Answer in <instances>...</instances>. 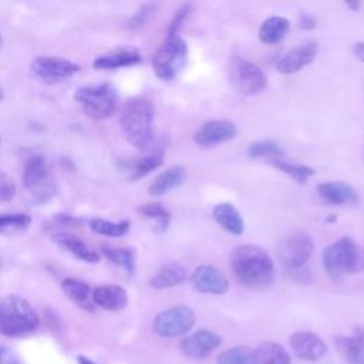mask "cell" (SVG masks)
Here are the masks:
<instances>
[{
  "mask_svg": "<svg viewBox=\"0 0 364 364\" xmlns=\"http://www.w3.org/2000/svg\"><path fill=\"white\" fill-rule=\"evenodd\" d=\"M230 266L237 282L249 289H266L274 279L273 259L256 245H239L230 256Z\"/></svg>",
  "mask_w": 364,
  "mask_h": 364,
  "instance_id": "1",
  "label": "cell"
},
{
  "mask_svg": "<svg viewBox=\"0 0 364 364\" xmlns=\"http://www.w3.org/2000/svg\"><path fill=\"white\" fill-rule=\"evenodd\" d=\"M154 105L144 97L129 98L119 115L121 129L127 141L139 151H148L155 142Z\"/></svg>",
  "mask_w": 364,
  "mask_h": 364,
  "instance_id": "2",
  "label": "cell"
},
{
  "mask_svg": "<svg viewBox=\"0 0 364 364\" xmlns=\"http://www.w3.org/2000/svg\"><path fill=\"white\" fill-rule=\"evenodd\" d=\"M40 324L38 314L23 297L9 294L0 299V334L20 337L30 334Z\"/></svg>",
  "mask_w": 364,
  "mask_h": 364,
  "instance_id": "3",
  "label": "cell"
},
{
  "mask_svg": "<svg viewBox=\"0 0 364 364\" xmlns=\"http://www.w3.org/2000/svg\"><path fill=\"white\" fill-rule=\"evenodd\" d=\"M323 267L334 279L360 273L364 270V249L351 237L344 236L324 249Z\"/></svg>",
  "mask_w": 364,
  "mask_h": 364,
  "instance_id": "4",
  "label": "cell"
},
{
  "mask_svg": "<svg viewBox=\"0 0 364 364\" xmlns=\"http://www.w3.org/2000/svg\"><path fill=\"white\" fill-rule=\"evenodd\" d=\"M74 100L88 118L97 121L112 117L119 105L118 92L109 82L78 87Z\"/></svg>",
  "mask_w": 364,
  "mask_h": 364,
  "instance_id": "5",
  "label": "cell"
},
{
  "mask_svg": "<svg viewBox=\"0 0 364 364\" xmlns=\"http://www.w3.org/2000/svg\"><path fill=\"white\" fill-rule=\"evenodd\" d=\"M152 70L164 81L173 80L188 63V46L181 36H166L152 55Z\"/></svg>",
  "mask_w": 364,
  "mask_h": 364,
  "instance_id": "6",
  "label": "cell"
},
{
  "mask_svg": "<svg viewBox=\"0 0 364 364\" xmlns=\"http://www.w3.org/2000/svg\"><path fill=\"white\" fill-rule=\"evenodd\" d=\"M196 316L189 306H173L156 314L152 323L154 331L164 338H173L186 334L195 324Z\"/></svg>",
  "mask_w": 364,
  "mask_h": 364,
  "instance_id": "7",
  "label": "cell"
},
{
  "mask_svg": "<svg viewBox=\"0 0 364 364\" xmlns=\"http://www.w3.org/2000/svg\"><path fill=\"white\" fill-rule=\"evenodd\" d=\"M229 71L233 87L243 95L259 94L267 85V77L264 71L243 57L235 55L230 61Z\"/></svg>",
  "mask_w": 364,
  "mask_h": 364,
  "instance_id": "8",
  "label": "cell"
},
{
  "mask_svg": "<svg viewBox=\"0 0 364 364\" xmlns=\"http://www.w3.org/2000/svg\"><path fill=\"white\" fill-rule=\"evenodd\" d=\"M314 252V242L304 230H296L280 246L279 257L283 266L293 272L306 266Z\"/></svg>",
  "mask_w": 364,
  "mask_h": 364,
  "instance_id": "9",
  "label": "cell"
},
{
  "mask_svg": "<svg viewBox=\"0 0 364 364\" xmlns=\"http://www.w3.org/2000/svg\"><path fill=\"white\" fill-rule=\"evenodd\" d=\"M80 70L81 67L77 63L54 55H40L31 63V71L34 75L47 84L64 81L77 74Z\"/></svg>",
  "mask_w": 364,
  "mask_h": 364,
  "instance_id": "10",
  "label": "cell"
},
{
  "mask_svg": "<svg viewBox=\"0 0 364 364\" xmlns=\"http://www.w3.org/2000/svg\"><path fill=\"white\" fill-rule=\"evenodd\" d=\"M192 289L203 294H225L229 290L226 274L212 264L198 266L189 276Z\"/></svg>",
  "mask_w": 364,
  "mask_h": 364,
  "instance_id": "11",
  "label": "cell"
},
{
  "mask_svg": "<svg viewBox=\"0 0 364 364\" xmlns=\"http://www.w3.org/2000/svg\"><path fill=\"white\" fill-rule=\"evenodd\" d=\"M237 135L235 122L229 119H212L199 127L193 134V141L202 148H212L232 141Z\"/></svg>",
  "mask_w": 364,
  "mask_h": 364,
  "instance_id": "12",
  "label": "cell"
},
{
  "mask_svg": "<svg viewBox=\"0 0 364 364\" xmlns=\"http://www.w3.org/2000/svg\"><path fill=\"white\" fill-rule=\"evenodd\" d=\"M318 53V44L314 40H307L290 51H287L276 63V70L282 74H294L299 73L306 65L311 64Z\"/></svg>",
  "mask_w": 364,
  "mask_h": 364,
  "instance_id": "13",
  "label": "cell"
},
{
  "mask_svg": "<svg viewBox=\"0 0 364 364\" xmlns=\"http://www.w3.org/2000/svg\"><path fill=\"white\" fill-rule=\"evenodd\" d=\"M289 344L294 355L304 361H317L327 354L326 343L313 331L301 330L293 333Z\"/></svg>",
  "mask_w": 364,
  "mask_h": 364,
  "instance_id": "14",
  "label": "cell"
},
{
  "mask_svg": "<svg viewBox=\"0 0 364 364\" xmlns=\"http://www.w3.org/2000/svg\"><path fill=\"white\" fill-rule=\"evenodd\" d=\"M222 343V337L210 330L202 328L189 336H186L181 341L182 353L193 360L206 358L213 350H216Z\"/></svg>",
  "mask_w": 364,
  "mask_h": 364,
  "instance_id": "15",
  "label": "cell"
},
{
  "mask_svg": "<svg viewBox=\"0 0 364 364\" xmlns=\"http://www.w3.org/2000/svg\"><path fill=\"white\" fill-rule=\"evenodd\" d=\"M317 193L324 202L336 206L355 205L360 200L357 191L351 185L341 181H328L318 183Z\"/></svg>",
  "mask_w": 364,
  "mask_h": 364,
  "instance_id": "16",
  "label": "cell"
},
{
  "mask_svg": "<svg viewBox=\"0 0 364 364\" xmlns=\"http://www.w3.org/2000/svg\"><path fill=\"white\" fill-rule=\"evenodd\" d=\"M142 61L141 53L135 48H118L98 55L92 65L95 70H117L136 65Z\"/></svg>",
  "mask_w": 364,
  "mask_h": 364,
  "instance_id": "17",
  "label": "cell"
},
{
  "mask_svg": "<svg viewBox=\"0 0 364 364\" xmlns=\"http://www.w3.org/2000/svg\"><path fill=\"white\" fill-rule=\"evenodd\" d=\"M47 178H48V169L47 162L41 155L31 156L23 171V183L27 191L37 192V195H41L44 189L47 191Z\"/></svg>",
  "mask_w": 364,
  "mask_h": 364,
  "instance_id": "18",
  "label": "cell"
},
{
  "mask_svg": "<svg viewBox=\"0 0 364 364\" xmlns=\"http://www.w3.org/2000/svg\"><path fill=\"white\" fill-rule=\"evenodd\" d=\"M94 304L108 311H119L128 303V293L118 284H104L92 290Z\"/></svg>",
  "mask_w": 364,
  "mask_h": 364,
  "instance_id": "19",
  "label": "cell"
},
{
  "mask_svg": "<svg viewBox=\"0 0 364 364\" xmlns=\"http://www.w3.org/2000/svg\"><path fill=\"white\" fill-rule=\"evenodd\" d=\"M336 346L350 364H364V327H355L350 336H338Z\"/></svg>",
  "mask_w": 364,
  "mask_h": 364,
  "instance_id": "20",
  "label": "cell"
},
{
  "mask_svg": "<svg viewBox=\"0 0 364 364\" xmlns=\"http://www.w3.org/2000/svg\"><path fill=\"white\" fill-rule=\"evenodd\" d=\"M213 220L228 233L239 236L245 232V222L240 212L230 202H220L212 209Z\"/></svg>",
  "mask_w": 364,
  "mask_h": 364,
  "instance_id": "21",
  "label": "cell"
},
{
  "mask_svg": "<svg viewBox=\"0 0 364 364\" xmlns=\"http://www.w3.org/2000/svg\"><path fill=\"white\" fill-rule=\"evenodd\" d=\"M185 178L186 171L182 165L169 166L154 178V181L148 186V193L152 196H162L181 186L185 182Z\"/></svg>",
  "mask_w": 364,
  "mask_h": 364,
  "instance_id": "22",
  "label": "cell"
},
{
  "mask_svg": "<svg viewBox=\"0 0 364 364\" xmlns=\"http://www.w3.org/2000/svg\"><path fill=\"white\" fill-rule=\"evenodd\" d=\"M188 277V270L178 262H168L162 264L158 272L149 279V286L156 290L179 286Z\"/></svg>",
  "mask_w": 364,
  "mask_h": 364,
  "instance_id": "23",
  "label": "cell"
},
{
  "mask_svg": "<svg viewBox=\"0 0 364 364\" xmlns=\"http://www.w3.org/2000/svg\"><path fill=\"white\" fill-rule=\"evenodd\" d=\"M61 290L80 309L90 313L95 310V304L92 300V289L88 286V283L75 277H65L61 282Z\"/></svg>",
  "mask_w": 364,
  "mask_h": 364,
  "instance_id": "24",
  "label": "cell"
},
{
  "mask_svg": "<svg viewBox=\"0 0 364 364\" xmlns=\"http://www.w3.org/2000/svg\"><path fill=\"white\" fill-rule=\"evenodd\" d=\"M54 240L68 250L71 255H74L77 259H81L87 263H98L101 259V255L91 249L85 242H82L80 237L68 233V232H58L54 235Z\"/></svg>",
  "mask_w": 364,
  "mask_h": 364,
  "instance_id": "25",
  "label": "cell"
},
{
  "mask_svg": "<svg viewBox=\"0 0 364 364\" xmlns=\"http://www.w3.org/2000/svg\"><path fill=\"white\" fill-rule=\"evenodd\" d=\"M253 364H291L289 351L276 341H263L252 350Z\"/></svg>",
  "mask_w": 364,
  "mask_h": 364,
  "instance_id": "26",
  "label": "cell"
},
{
  "mask_svg": "<svg viewBox=\"0 0 364 364\" xmlns=\"http://www.w3.org/2000/svg\"><path fill=\"white\" fill-rule=\"evenodd\" d=\"M290 28V21L283 16H272L266 18L259 27V40L263 44L280 43Z\"/></svg>",
  "mask_w": 364,
  "mask_h": 364,
  "instance_id": "27",
  "label": "cell"
},
{
  "mask_svg": "<svg viewBox=\"0 0 364 364\" xmlns=\"http://www.w3.org/2000/svg\"><path fill=\"white\" fill-rule=\"evenodd\" d=\"M162 162H164L162 154L154 152V154H148V155H144L141 158H136V159L128 162L125 165V169H127L129 179L136 181V179L146 176L152 171L158 169L162 165Z\"/></svg>",
  "mask_w": 364,
  "mask_h": 364,
  "instance_id": "28",
  "label": "cell"
},
{
  "mask_svg": "<svg viewBox=\"0 0 364 364\" xmlns=\"http://www.w3.org/2000/svg\"><path fill=\"white\" fill-rule=\"evenodd\" d=\"M101 253L111 263L122 267L129 276L135 273L136 269V256L132 247H112L101 246Z\"/></svg>",
  "mask_w": 364,
  "mask_h": 364,
  "instance_id": "29",
  "label": "cell"
},
{
  "mask_svg": "<svg viewBox=\"0 0 364 364\" xmlns=\"http://www.w3.org/2000/svg\"><path fill=\"white\" fill-rule=\"evenodd\" d=\"M269 164L272 166H274L277 171H280L284 175H287L291 179H294L297 183H306L314 175V169L311 166L304 165V164L289 162V161H286L283 158L270 159Z\"/></svg>",
  "mask_w": 364,
  "mask_h": 364,
  "instance_id": "30",
  "label": "cell"
},
{
  "mask_svg": "<svg viewBox=\"0 0 364 364\" xmlns=\"http://www.w3.org/2000/svg\"><path fill=\"white\" fill-rule=\"evenodd\" d=\"M131 223L128 220L111 222L101 218H92L90 220V229L98 235L109 236V237H119L128 233Z\"/></svg>",
  "mask_w": 364,
  "mask_h": 364,
  "instance_id": "31",
  "label": "cell"
},
{
  "mask_svg": "<svg viewBox=\"0 0 364 364\" xmlns=\"http://www.w3.org/2000/svg\"><path fill=\"white\" fill-rule=\"evenodd\" d=\"M138 212L142 216L154 220L156 223L158 230H161V232L166 230L169 223H171V213L161 203H144V205L139 206Z\"/></svg>",
  "mask_w": 364,
  "mask_h": 364,
  "instance_id": "32",
  "label": "cell"
},
{
  "mask_svg": "<svg viewBox=\"0 0 364 364\" xmlns=\"http://www.w3.org/2000/svg\"><path fill=\"white\" fill-rule=\"evenodd\" d=\"M31 223L27 213H3L0 215V233H20Z\"/></svg>",
  "mask_w": 364,
  "mask_h": 364,
  "instance_id": "33",
  "label": "cell"
},
{
  "mask_svg": "<svg viewBox=\"0 0 364 364\" xmlns=\"http://www.w3.org/2000/svg\"><path fill=\"white\" fill-rule=\"evenodd\" d=\"M247 154L250 158H266L267 161L274 158H283V149L274 141L263 139L249 145Z\"/></svg>",
  "mask_w": 364,
  "mask_h": 364,
  "instance_id": "34",
  "label": "cell"
},
{
  "mask_svg": "<svg viewBox=\"0 0 364 364\" xmlns=\"http://www.w3.org/2000/svg\"><path fill=\"white\" fill-rule=\"evenodd\" d=\"M216 364H253L252 350L245 346L228 348L218 355Z\"/></svg>",
  "mask_w": 364,
  "mask_h": 364,
  "instance_id": "35",
  "label": "cell"
},
{
  "mask_svg": "<svg viewBox=\"0 0 364 364\" xmlns=\"http://www.w3.org/2000/svg\"><path fill=\"white\" fill-rule=\"evenodd\" d=\"M156 4L155 3H145L142 4L127 21V27L129 30H138L142 26L146 24V21L154 16V13L156 11Z\"/></svg>",
  "mask_w": 364,
  "mask_h": 364,
  "instance_id": "36",
  "label": "cell"
},
{
  "mask_svg": "<svg viewBox=\"0 0 364 364\" xmlns=\"http://www.w3.org/2000/svg\"><path fill=\"white\" fill-rule=\"evenodd\" d=\"M191 11H192V4L191 3H183L178 7V10L175 11L171 23H169V27H168V31H166V36H179V31L183 26V23L186 21V18L191 16Z\"/></svg>",
  "mask_w": 364,
  "mask_h": 364,
  "instance_id": "37",
  "label": "cell"
},
{
  "mask_svg": "<svg viewBox=\"0 0 364 364\" xmlns=\"http://www.w3.org/2000/svg\"><path fill=\"white\" fill-rule=\"evenodd\" d=\"M16 195V183L6 172L0 171V200L9 202Z\"/></svg>",
  "mask_w": 364,
  "mask_h": 364,
  "instance_id": "38",
  "label": "cell"
},
{
  "mask_svg": "<svg viewBox=\"0 0 364 364\" xmlns=\"http://www.w3.org/2000/svg\"><path fill=\"white\" fill-rule=\"evenodd\" d=\"M297 26L301 30H313L317 26V20L313 14H310L307 11H301L299 16V20H297Z\"/></svg>",
  "mask_w": 364,
  "mask_h": 364,
  "instance_id": "39",
  "label": "cell"
},
{
  "mask_svg": "<svg viewBox=\"0 0 364 364\" xmlns=\"http://www.w3.org/2000/svg\"><path fill=\"white\" fill-rule=\"evenodd\" d=\"M0 364H18V360L10 348L0 346Z\"/></svg>",
  "mask_w": 364,
  "mask_h": 364,
  "instance_id": "40",
  "label": "cell"
},
{
  "mask_svg": "<svg viewBox=\"0 0 364 364\" xmlns=\"http://www.w3.org/2000/svg\"><path fill=\"white\" fill-rule=\"evenodd\" d=\"M353 53H354V55H355L360 61L364 63V41L355 43L354 47H353Z\"/></svg>",
  "mask_w": 364,
  "mask_h": 364,
  "instance_id": "41",
  "label": "cell"
},
{
  "mask_svg": "<svg viewBox=\"0 0 364 364\" xmlns=\"http://www.w3.org/2000/svg\"><path fill=\"white\" fill-rule=\"evenodd\" d=\"M78 364H95V363L84 355H78Z\"/></svg>",
  "mask_w": 364,
  "mask_h": 364,
  "instance_id": "42",
  "label": "cell"
},
{
  "mask_svg": "<svg viewBox=\"0 0 364 364\" xmlns=\"http://www.w3.org/2000/svg\"><path fill=\"white\" fill-rule=\"evenodd\" d=\"M360 6H361V3H358V1H348L347 3V7H350L351 10H358L360 9Z\"/></svg>",
  "mask_w": 364,
  "mask_h": 364,
  "instance_id": "43",
  "label": "cell"
},
{
  "mask_svg": "<svg viewBox=\"0 0 364 364\" xmlns=\"http://www.w3.org/2000/svg\"><path fill=\"white\" fill-rule=\"evenodd\" d=\"M0 100H3V91L0 90Z\"/></svg>",
  "mask_w": 364,
  "mask_h": 364,
  "instance_id": "44",
  "label": "cell"
},
{
  "mask_svg": "<svg viewBox=\"0 0 364 364\" xmlns=\"http://www.w3.org/2000/svg\"><path fill=\"white\" fill-rule=\"evenodd\" d=\"M1 44H3V38H1V34H0V47H1Z\"/></svg>",
  "mask_w": 364,
  "mask_h": 364,
  "instance_id": "45",
  "label": "cell"
},
{
  "mask_svg": "<svg viewBox=\"0 0 364 364\" xmlns=\"http://www.w3.org/2000/svg\"><path fill=\"white\" fill-rule=\"evenodd\" d=\"M0 142H1V138H0Z\"/></svg>",
  "mask_w": 364,
  "mask_h": 364,
  "instance_id": "46",
  "label": "cell"
}]
</instances>
